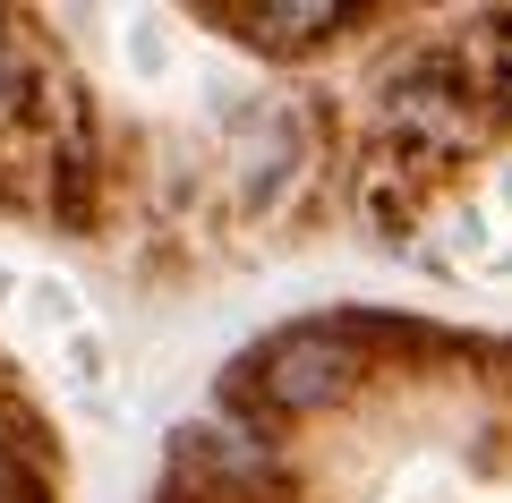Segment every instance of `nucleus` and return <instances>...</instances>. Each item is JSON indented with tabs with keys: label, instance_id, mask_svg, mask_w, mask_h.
I'll return each mask as SVG.
<instances>
[{
	"label": "nucleus",
	"instance_id": "4",
	"mask_svg": "<svg viewBox=\"0 0 512 503\" xmlns=\"http://www.w3.org/2000/svg\"><path fill=\"white\" fill-rule=\"evenodd\" d=\"M487 86H495V103L512 111V26H495V43H487Z\"/></svg>",
	"mask_w": 512,
	"mask_h": 503
},
{
	"label": "nucleus",
	"instance_id": "3",
	"mask_svg": "<svg viewBox=\"0 0 512 503\" xmlns=\"http://www.w3.org/2000/svg\"><path fill=\"white\" fill-rule=\"evenodd\" d=\"M342 18H350L342 0H256V9H248V35L274 43V52H299V43L333 35Z\"/></svg>",
	"mask_w": 512,
	"mask_h": 503
},
{
	"label": "nucleus",
	"instance_id": "2",
	"mask_svg": "<svg viewBox=\"0 0 512 503\" xmlns=\"http://www.w3.org/2000/svg\"><path fill=\"white\" fill-rule=\"evenodd\" d=\"M384 128L402 145H419V154H453V145H470V94H461V77L444 60H410L384 86Z\"/></svg>",
	"mask_w": 512,
	"mask_h": 503
},
{
	"label": "nucleus",
	"instance_id": "5",
	"mask_svg": "<svg viewBox=\"0 0 512 503\" xmlns=\"http://www.w3.org/2000/svg\"><path fill=\"white\" fill-rule=\"evenodd\" d=\"M35 316H43V324H69V290L43 282V290H35Z\"/></svg>",
	"mask_w": 512,
	"mask_h": 503
},
{
	"label": "nucleus",
	"instance_id": "1",
	"mask_svg": "<svg viewBox=\"0 0 512 503\" xmlns=\"http://www.w3.org/2000/svg\"><path fill=\"white\" fill-rule=\"evenodd\" d=\"M350 376H359V350H350L342 333H325V324H299V333H282V342L265 350L256 393L274 401V410L308 418V410H325V401H342Z\"/></svg>",
	"mask_w": 512,
	"mask_h": 503
},
{
	"label": "nucleus",
	"instance_id": "6",
	"mask_svg": "<svg viewBox=\"0 0 512 503\" xmlns=\"http://www.w3.org/2000/svg\"><path fill=\"white\" fill-rule=\"evenodd\" d=\"M9 486H18V469H9V444H0V503H9Z\"/></svg>",
	"mask_w": 512,
	"mask_h": 503
}]
</instances>
